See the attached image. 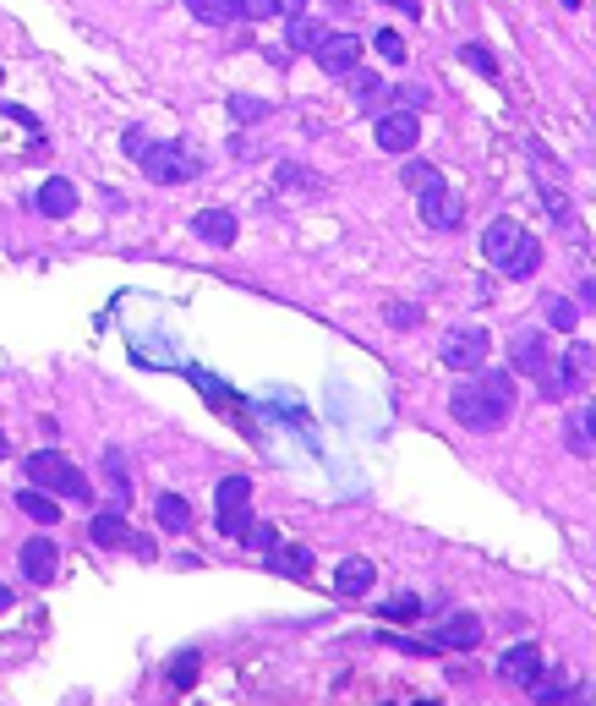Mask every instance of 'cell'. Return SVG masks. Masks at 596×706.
<instances>
[{
    "label": "cell",
    "mask_w": 596,
    "mask_h": 706,
    "mask_svg": "<svg viewBox=\"0 0 596 706\" xmlns=\"http://www.w3.org/2000/svg\"><path fill=\"white\" fill-rule=\"evenodd\" d=\"M476 373H482V367H476ZM449 411H454V422H465L471 433H493V427H504L509 411H514V378L498 373V367H487L482 378L454 389Z\"/></svg>",
    "instance_id": "6da1fadb"
},
{
    "label": "cell",
    "mask_w": 596,
    "mask_h": 706,
    "mask_svg": "<svg viewBox=\"0 0 596 706\" xmlns=\"http://www.w3.org/2000/svg\"><path fill=\"white\" fill-rule=\"evenodd\" d=\"M28 482L44 493H55V499H88V477L72 466L66 455H55V449H39V455H28Z\"/></svg>",
    "instance_id": "7a4b0ae2"
},
{
    "label": "cell",
    "mask_w": 596,
    "mask_h": 706,
    "mask_svg": "<svg viewBox=\"0 0 596 706\" xmlns=\"http://www.w3.org/2000/svg\"><path fill=\"white\" fill-rule=\"evenodd\" d=\"M143 170H148V181H154V187H181V181L197 176V159L181 154L175 143H148Z\"/></svg>",
    "instance_id": "3957f363"
},
{
    "label": "cell",
    "mask_w": 596,
    "mask_h": 706,
    "mask_svg": "<svg viewBox=\"0 0 596 706\" xmlns=\"http://www.w3.org/2000/svg\"><path fill=\"white\" fill-rule=\"evenodd\" d=\"M438 351L449 373H476V367H487V329H449Z\"/></svg>",
    "instance_id": "277c9868"
},
{
    "label": "cell",
    "mask_w": 596,
    "mask_h": 706,
    "mask_svg": "<svg viewBox=\"0 0 596 706\" xmlns=\"http://www.w3.org/2000/svg\"><path fill=\"white\" fill-rule=\"evenodd\" d=\"M378 148L383 154H411L422 143V115L416 110H378Z\"/></svg>",
    "instance_id": "5b68a950"
},
{
    "label": "cell",
    "mask_w": 596,
    "mask_h": 706,
    "mask_svg": "<svg viewBox=\"0 0 596 706\" xmlns=\"http://www.w3.org/2000/svg\"><path fill=\"white\" fill-rule=\"evenodd\" d=\"M312 55H318V66L329 77H350L361 66V39H356V33H329Z\"/></svg>",
    "instance_id": "8992f818"
},
{
    "label": "cell",
    "mask_w": 596,
    "mask_h": 706,
    "mask_svg": "<svg viewBox=\"0 0 596 706\" xmlns=\"http://www.w3.org/2000/svg\"><path fill=\"white\" fill-rule=\"evenodd\" d=\"M509 356H514V367H520V373H531V378H542L547 367H553V356H547V334H542V329H514Z\"/></svg>",
    "instance_id": "52a82bcc"
},
{
    "label": "cell",
    "mask_w": 596,
    "mask_h": 706,
    "mask_svg": "<svg viewBox=\"0 0 596 706\" xmlns=\"http://www.w3.org/2000/svg\"><path fill=\"white\" fill-rule=\"evenodd\" d=\"M422 225L427 230H454L460 225V198H454L449 187H443V181H432V187H422Z\"/></svg>",
    "instance_id": "ba28073f"
},
{
    "label": "cell",
    "mask_w": 596,
    "mask_h": 706,
    "mask_svg": "<svg viewBox=\"0 0 596 706\" xmlns=\"http://www.w3.org/2000/svg\"><path fill=\"white\" fill-rule=\"evenodd\" d=\"M17 564H22V575H28L33 586H50V581H55V570H61V553H55V542H50V537H33V542H22Z\"/></svg>",
    "instance_id": "9c48e42d"
},
{
    "label": "cell",
    "mask_w": 596,
    "mask_h": 706,
    "mask_svg": "<svg viewBox=\"0 0 596 706\" xmlns=\"http://www.w3.org/2000/svg\"><path fill=\"white\" fill-rule=\"evenodd\" d=\"M498 674L509 679V685H536V679H542V652H536L531 641H520V646H509L504 657H498Z\"/></svg>",
    "instance_id": "30bf717a"
},
{
    "label": "cell",
    "mask_w": 596,
    "mask_h": 706,
    "mask_svg": "<svg viewBox=\"0 0 596 706\" xmlns=\"http://www.w3.org/2000/svg\"><path fill=\"white\" fill-rule=\"evenodd\" d=\"M476 641H482V619H476V613H449V619L438 624L443 652H471Z\"/></svg>",
    "instance_id": "8fae6325"
},
{
    "label": "cell",
    "mask_w": 596,
    "mask_h": 706,
    "mask_svg": "<svg viewBox=\"0 0 596 706\" xmlns=\"http://www.w3.org/2000/svg\"><path fill=\"white\" fill-rule=\"evenodd\" d=\"M536 269H542V241L525 230V236L514 241V252H509L504 263H498V274H504V280H531Z\"/></svg>",
    "instance_id": "7c38bea8"
},
{
    "label": "cell",
    "mask_w": 596,
    "mask_h": 706,
    "mask_svg": "<svg viewBox=\"0 0 596 706\" xmlns=\"http://www.w3.org/2000/svg\"><path fill=\"white\" fill-rule=\"evenodd\" d=\"M33 203H39V214L66 219V214H77V187H72L66 176H50V181L39 187V198H33Z\"/></svg>",
    "instance_id": "4fadbf2b"
},
{
    "label": "cell",
    "mask_w": 596,
    "mask_h": 706,
    "mask_svg": "<svg viewBox=\"0 0 596 706\" xmlns=\"http://www.w3.org/2000/svg\"><path fill=\"white\" fill-rule=\"evenodd\" d=\"M192 230L208 241V247H230V241H236V214H225V208H203V214L192 219Z\"/></svg>",
    "instance_id": "5bb4252c"
},
{
    "label": "cell",
    "mask_w": 596,
    "mask_h": 706,
    "mask_svg": "<svg viewBox=\"0 0 596 706\" xmlns=\"http://www.w3.org/2000/svg\"><path fill=\"white\" fill-rule=\"evenodd\" d=\"M88 542H93V548H126V542H132V531H126L121 509H104V515H93V520H88Z\"/></svg>",
    "instance_id": "9a60e30c"
},
{
    "label": "cell",
    "mask_w": 596,
    "mask_h": 706,
    "mask_svg": "<svg viewBox=\"0 0 596 706\" xmlns=\"http://www.w3.org/2000/svg\"><path fill=\"white\" fill-rule=\"evenodd\" d=\"M520 236H525V230L514 225V219H493V225H487V236H482V252H487V263H493V269H498V263H504L509 252H514V241H520Z\"/></svg>",
    "instance_id": "2e32d148"
},
{
    "label": "cell",
    "mask_w": 596,
    "mask_h": 706,
    "mask_svg": "<svg viewBox=\"0 0 596 706\" xmlns=\"http://www.w3.org/2000/svg\"><path fill=\"white\" fill-rule=\"evenodd\" d=\"M372 575H378V570H372L367 559H345L340 570H334V592H340V597H361V592H372Z\"/></svg>",
    "instance_id": "e0dca14e"
},
{
    "label": "cell",
    "mask_w": 596,
    "mask_h": 706,
    "mask_svg": "<svg viewBox=\"0 0 596 706\" xmlns=\"http://www.w3.org/2000/svg\"><path fill=\"white\" fill-rule=\"evenodd\" d=\"M285 39H290V50H296V55H312L323 39H329V28H323L318 17H307V11H301V17H290V33H285Z\"/></svg>",
    "instance_id": "ac0fdd59"
},
{
    "label": "cell",
    "mask_w": 596,
    "mask_h": 706,
    "mask_svg": "<svg viewBox=\"0 0 596 706\" xmlns=\"http://www.w3.org/2000/svg\"><path fill=\"white\" fill-rule=\"evenodd\" d=\"M17 509L28 520H39V526H55V520H61V504H55V493H44V488H22Z\"/></svg>",
    "instance_id": "d6986e66"
},
{
    "label": "cell",
    "mask_w": 596,
    "mask_h": 706,
    "mask_svg": "<svg viewBox=\"0 0 596 706\" xmlns=\"http://www.w3.org/2000/svg\"><path fill=\"white\" fill-rule=\"evenodd\" d=\"M154 520L165 531H186V526H192V504H186L181 493H159V499H154Z\"/></svg>",
    "instance_id": "ffe728a7"
},
{
    "label": "cell",
    "mask_w": 596,
    "mask_h": 706,
    "mask_svg": "<svg viewBox=\"0 0 596 706\" xmlns=\"http://www.w3.org/2000/svg\"><path fill=\"white\" fill-rule=\"evenodd\" d=\"M268 564H274L279 575H290V581H301V575L312 570V548H268Z\"/></svg>",
    "instance_id": "44dd1931"
},
{
    "label": "cell",
    "mask_w": 596,
    "mask_h": 706,
    "mask_svg": "<svg viewBox=\"0 0 596 706\" xmlns=\"http://www.w3.org/2000/svg\"><path fill=\"white\" fill-rule=\"evenodd\" d=\"M564 444L575 449L580 460H591V405H575V416H569V427H564Z\"/></svg>",
    "instance_id": "7402d4cb"
},
{
    "label": "cell",
    "mask_w": 596,
    "mask_h": 706,
    "mask_svg": "<svg viewBox=\"0 0 596 706\" xmlns=\"http://www.w3.org/2000/svg\"><path fill=\"white\" fill-rule=\"evenodd\" d=\"M104 488L115 493V504L132 499V477H126V455H121V449H104Z\"/></svg>",
    "instance_id": "603a6c76"
},
{
    "label": "cell",
    "mask_w": 596,
    "mask_h": 706,
    "mask_svg": "<svg viewBox=\"0 0 596 706\" xmlns=\"http://www.w3.org/2000/svg\"><path fill=\"white\" fill-rule=\"evenodd\" d=\"M197 22H214V28H230L241 17V0H186Z\"/></svg>",
    "instance_id": "cb8c5ba5"
},
{
    "label": "cell",
    "mask_w": 596,
    "mask_h": 706,
    "mask_svg": "<svg viewBox=\"0 0 596 706\" xmlns=\"http://www.w3.org/2000/svg\"><path fill=\"white\" fill-rule=\"evenodd\" d=\"M350 88H356V104H361V110H383V99H389V83H378V77L361 72V66L350 72Z\"/></svg>",
    "instance_id": "d4e9b609"
},
{
    "label": "cell",
    "mask_w": 596,
    "mask_h": 706,
    "mask_svg": "<svg viewBox=\"0 0 596 706\" xmlns=\"http://www.w3.org/2000/svg\"><path fill=\"white\" fill-rule=\"evenodd\" d=\"M252 504V477H225L214 488V509H247Z\"/></svg>",
    "instance_id": "484cf974"
},
{
    "label": "cell",
    "mask_w": 596,
    "mask_h": 706,
    "mask_svg": "<svg viewBox=\"0 0 596 706\" xmlns=\"http://www.w3.org/2000/svg\"><path fill=\"white\" fill-rule=\"evenodd\" d=\"M542 312H547V323H553V329L575 334V323H580V307L569 302V296H542Z\"/></svg>",
    "instance_id": "4316f807"
},
{
    "label": "cell",
    "mask_w": 596,
    "mask_h": 706,
    "mask_svg": "<svg viewBox=\"0 0 596 706\" xmlns=\"http://www.w3.org/2000/svg\"><path fill=\"white\" fill-rule=\"evenodd\" d=\"M378 613H383V619H389V624H411L416 613H422V603H416L411 592H400V597H389V603H383Z\"/></svg>",
    "instance_id": "83f0119b"
},
{
    "label": "cell",
    "mask_w": 596,
    "mask_h": 706,
    "mask_svg": "<svg viewBox=\"0 0 596 706\" xmlns=\"http://www.w3.org/2000/svg\"><path fill=\"white\" fill-rule=\"evenodd\" d=\"M460 61L471 66V72H482V77H493V72H498L493 50H482V44H460Z\"/></svg>",
    "instance_id": "f1b7e54d"
},
{
    "label": "cell",
    "mask_w": 596,
    "mask_h": 706,
    "mask_svg": "<svg viewBox=\"0 0 596 706\" xmlns=\"http://www.w3.org/2000/svg\"><path fill=\"white\" fill-rule=\"evenodd\" d=\"M400 176H405V187H416V192L432 187V181H443V176H438V165H427V159H411V165H405Z\"/></svg>",
    "instance_id": "f546056e"
},
{
    "label": "cell",
    "mask_w": 596,
    "mask_h": 706,
    "mask_svg": "<svg viewBox=\"0 0 596 706\" xmlns=\"http://www.w3.org/2000/svg\"><path fill=\"white\" fill-rule=\"evenodd\" d=\"M241 542H252V548H279V531L274 526H263V520H247V531H241Z\"/></svg>",
    "instance_id": "4dcf8cb0"
},
{
    "label": "cell",
    "mask_w": 596,
    "mask_h": 706,
    "mask_svg": "<svg viewBox=\"0 0 596 706\" xmlns=\"http://www.w3.org/2000/svg\"><path fill=\"white\" fill-rule=\"evenodd\" d=\"M214 515H219V520H214L219 537H241V531H247V520H252L247 509H214Z\"/></svg>",
    "instance_id": "1f68e13d"
},
{
    "label": "cell",
    "mask_w": 596,
    "mask_h": 706,
    "mask_svg": "<svg viewBox=\"0 0 596 706\" xmlns=\"http://www.w3.org/2000/svg\"><path fill=\"white\" fill-rule=\"evenodd\" d=\"M372 44H378V55H383V61H405V39H400L394 28L372 33Z\"/></svg>",
    "instance_id": "d6a6232c"
},
{
    "label": "cell",
    "mask_w": 596,
    "mask_h": 706,
    "mask_svg": "<svg viewBox=\"0 0 596 706\" xmlns=\"http://www.w3.org/2000/svg\"><path fill=\"white\" fill-rule=\"evenodd\" d=\"M525 690H531V701H569V685H564V679H547V685L536 679V685H525Z\"/></svg>",
    "instance_id": "836d02e7"
},
{
    "label": "cell",
    "mask_w": 596,
    "mask_h": 706,
    "mask_svg": "<svg viewBox=\"0 0 596 706\" xmlns=\"http://www.w3.org/2000/svg\"><path fill=\"white\" fill-rule=\"evenodd\" d=\"M383 318H389L394 329H416V323H422V307H400V302H394L389 312H383Z\"/></svg>",
    "instance_id": "e575fe53"
},
{
    "label": "cell",
    "mask_w": 596,
    "mask_h": 706,
    "mask_svg": "<svg viewBox=\"0 0 596 706\" xmlns=\"http://www.w3.org/2000/svg\"><path fill=\"white\" fill-rule=\"evenodd\" d=\"M148 143H154V137H148L143 126H132V132L121 137V148H126V154H132V159H143V154H148Z\"/></svg>",
    "instance_id": "d590c367"
},
{
    "label": "cell",
    "mask_w": 596,
    "mask_h": 706,
    "mask_svg": "<svg viewBox=\"0 0 596 706\" xmlns=\"http://www.w3.org/2000/svg\"><path fill=\"white\" fill-rule=\"evenodd\" d=\"M230 110H236V121H263L268 104H257V99H230Z\"/></svg>",
    "instance_id": "8d00e7d4"
},
{
    "label": "cell",
    "mask_w": 596,
    "mask_h": 706,
    "mask_svg": "<svg viewBox=\"0 0 596 706\" xmlns=\"http://www.w3.org/2000/svg\"><path fill=\"white\" fill-rule=\"evenodd\" d=\"M192 679H197V657H181V663H170V685H192Z\"/></svg>",
    "instance_id": "74e56055"
},
{
    "label": "cell",
    "mask_w": 596,
    "mask_h": 706,
    "mask_svg": "<svg viewBox=\"0 0 596 706\" xmlns=\"http://www.w3.org/2000/svg\"><path fill=\"white\" fill-rule=\"evenodd\" d=\"M241 17H257V22H263V17H279V11H274V0H241Z\"/></svg>",
    "instance_id": "f35d334b"
},
{
    "label": "cell",
    "mask_w": 596,
    "mask_h": 706,
    "mask_svg": "<svg viewBox=\"0 0 596 706\" xmlns=\"http://www.w3.org/2000/svg\"><path fill=\"white\" fill-rule=\"evenodd\" d=\"M6 115H11L17 126H28V132H39V115H33V110H22V104H6Z\"/></svg>",
    "instance_id": "ab89813d"
},
{
    "label": "cell",
    "mask_w": 596,
    "mask_h": 706,
    "mask_svg": "<svg viewBox=\"0 0 596 706\" xmlns=\"http://www.w3.org/2000/svg\"><path fill=\"white\" fill-rule=\"evenodd\" d=\"M432 94H427V88L422 83H405V104H411V110H422V104H427Z\"/></svg>",
    "instance_id": "60d3db41"
},
{
    "label": "cell",
    "mask_w": 596,
    "mask_h": 706,
    "mask_svg": "<svg viewBox=\"0 0 596 706\" xmlns=\"http://www.w3.org/2000/svg\"><path fill=\"white\" fill-rule=\"evenodd\" d=\"M547 208H553V219H558V225H569V203L558 198V192H547Z\"/></svg>",
    "instance_id": "b9f144b4"
},
{
    "label": "cell",
    "mask_w": 596,
    "mask_h": 706,
    "mask_svg": "<svg viewBox=\"0 0 596 706\" xmlns=\"http://www.w3.org/2000/svg\"><path fill=\"white\" fill-rule=\"evenodd\" d=\"M274 11H285V17H301V11H307V0H274Z\"/></svg>",
    "instance_id": "7bdbcfd3"
},
{
    "label": "cell",
    "mask_w": 596,
    "mask_h": 706,
    "mask_svg": "<svg viewBox=\"0 0 596 706\" xmlns=\"http://www.w3.org/2000/svg\"><path fill=\"white\" fill-rule=\"evenodd\" d=\"M6 608H17V597H11V586L0 581V613H6Z\"/></svg>",
    "instance_id": "ee69618b"
},
{
    "label": "cell",
    "mask_w": 596,
    "mask_h": 706,
    "mask_svg": "<svg viewBox=\"0 0 596 706\" xmlns=\"http://www.w3.org/2000/svg\"><path fill=\"white\" fill-rule=\"evenodd\" d=\"M11 455V438H6V427H0V460H6Z\"/></svg>",
    "instance_id": "f6af8a7d"
},
{
    "label": "cell",
    "mask_w": 596,
    "mask_h": 706,
    "mask_svg": "<svg viewBox=\"0 0 596 706\" xmlns=\"http://www.w3.org/2000/svg\"><path fill=\"white\" fill-rule=\"evenodd\" d=\"M0 83H6V72H0Z\"/></svg>",
    "instance_id": "bcb514c9"
}]
</instances>
